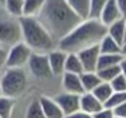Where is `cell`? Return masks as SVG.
Instances as JSON below:
<instances>
[{"label":"cell","instance_id":"e0dca14e","mask_svg":"<svg viewBox=\"0 0 126 118\" xmlns=\"http://www.w3.org/2000/svg\"><path fill=\"white\" fill-rule=\"evenodd\" d=\"M82 20L90 17V0H66Z\"/></svg>","mask_w":126,"mask_h":118},{"label":"cell","instance_id":"e575fe53","mask_svg":"<svg viewBox=\"0 0 126 118\" xmlns=\"http://www.w3.org/2000/svg\"><path fill=\"white\" fill-rule=\"evenodd\" d=\"M121 70H122V74H124V77L126 78V56L124 58V60L121 62Z\"/></svg>","mask_w":126,"mask_h":118},{"label":"cell","instance_id":"8d00e7d4","mask_svg":"<svg viewBox=\"0 0 126 118\" xmlns=\"http://www.w3.org/2000/svg\"><path fill=\"white\" fill-rule=\"evenodd\" d=\"M1 95H4V94H3V89H1V83H0V97H1Z\"/></svg>","mask_w":126,"mask_h":118},{"label":"cell","instance_id":"cb8c5ba5","mask_svg":"<svg viewBox=\"0 0 126 118\" xmlns=\"http://www.w3.org/2000/svg\"><path fill=\"white\" fill-rule=\"evenodd\" d=\"M15 107V98L7 95L0 97V117L1 118H11Z\"/></svg>","mask_w":126,"mask_h":118},{"label":"cell","instance_id":"6da1fadb","mask_svg":"<svg viewBox=\"0 0 126 118\" xmlns=\"http://www.w3.org/2000/svg\"><path fill=\"white\" fill-rule=\"evenodd\" d=\"M38 19L58 43L82 22L66 0H46Z\"/></svg>","mask_w":126,"mask_h":118},{"label":"cell","instance_id":"f546056e","mask_svg":"<svg viewBox=\"0 0 126 118\" xmlns=\"http://www.w3.org/2000/svg\"><path fill=\"white\" fill-rule=\"evenodd\" d=\"M93 117H94V118H114V117H115V114H114L113 109L103 107V109H101L98 113L93 114Z\"/></svg>","mask_w":126,"mask_h":118},{"label":"cell","instance_id":"ba28073f","mask_svg":"<svg viewBox=\"0 0 126 118\" xmlns=\"http://www.w3.org/2000/svg\"><path fill=\"white\" fill-rule=\"evenodd\" d=\"M78 56H79L80 62H82V66H83V70L85 71H97L98 70V60H99V56H101L99 43L79 51Z\"/></svg>","mask_w":126,"mask_h":118},{"label":"cell","instance_id":"ffe728a7","mask_svg":"<svg viewBox=\"0 0 126 118\" xmlns=\"http://www.w3.org/2000/svg\"><path fill=\"white\" fill-rule=\"evenodd\" d=\"M4 8L12 17L19 19L24 14V0H5Z\"/></svg>","mask_w":126,"mask_h":118},{"label":"cell","instance_id":"5b68a950","mask_svg":"<svg viewBox=\"0 0 126 118\" xmlns=\"http://www.w3.org/2000/svg\"><path fill=\"white\" fill-rule=\"evenodd\" d=\"M32 50L23 40L15 43L14 46L8 48L7 60H5V68H20L28 65L31 58Z\"/></svg>","mask_w":126,"mask_h":118},{"label":"cell","instance_id":"1f68e13d","mask_svg":"<svg viewBox=\"0 0 126 118\" xmlns=\"http://www.w3.org/2000/svg\"><path fill=\"white\" fill-rule=\"evenodd\" d=\"M64 118H94V117H93V114H89V113L82 111V110H78V111H75V113H73V114L66 116Z\"/></svg>","mask_w":126,"mask_h":118},{"label":"cell","instance_id":"d6a6232c","mask_svg":"<svg viewBox=\"0 0 126 118\" xmlns=\"http://www.w3.org/2000/svg\"><path fill=\"white\" fill-rule=\"evenodd\" d=\"M114 114L119 117H125L126 118V102H124L122 105H119L118 107L114 109Z\"/></svg>","mask_w":126,"mask_h":118},{"label":"cell","instance_id":"836d02e7","mask_svg":"<svg viewBox=\"0 0 126 118\" xmlns=\"http://www.w3.org/2000/svg\"><path fill=\"white\" fill-rule=\"evenodd\" d=\"M117 4L122 12V16L126 17V0H117Z\"/></svg>","mask_w":126,"mask_h":118},{"label":"cell","instance_id":"52a82bcc","mask_svg":"<svg viewBox=\"0 0 126 118\" xmlns=\"http://www.w3.org/2000/svg\"><path fill=\"white\" fill-rule=\"evenodd\" d=\"M28 68L31 74L38 79H47L50 77H54L50 67L48 56L44 52H32L28 60Z\"/></svg>","mask_w":126,"mask_h":118},{"label":"cell","instance_id":"4fadbf2b","mask_svg":"<svg viewBox=\"0 0 126 118\" xmlns=\"http://www.w3.org/2000/svg\"><path fill=\"white\" fill-rule=\"evenodd\" d=\"M79 102H80V110L86 111L89 114H95L101 109L105 107V105L91 91H85L83 94H80Z\"/></svg>","mask_w":126,"mask_h":118},{"label":"cell","instance_id":"74e56055","mask_svg":"<svg viewBox=\"0 0 126 118\" xmlns=\"http://www.w3.org/2000/svg\"><path fill=\"white\" fill-rule=\"evenodd\" d=\"M125 30H126V17H125ZM125 42H126V32H125Z\"/></svg>","mask_w":126,"mask_h":118},{"label":"cell","instance_id":"44dd1931","mask_svg":"<svg viewBox=\"0 0 126 118\" xmlns=\"http://www.w3.org/2000/svg\"><path fill=\"white\" fill-rule=\"evenodd\" d=\"M124 58H125L124 54H101L99 60H98V70L105 67H110V66L121 65Z\"/></svg>","mask_w":126,"mask_h":118},{"label":"cell","instance_id":"9a60e30c","mask_svg":"<svg viewBox=\"0 0 126 118\" xmlns=\"http://www.w3.org/2000/svg\"><path fill=\"white\" fill-rule=\"evenodd\" d=\"M125 17L117 20V22L111 23L110 26H107V35H110L117 43L122 44L125 43Z\"/></svg>","mask_w":126,"mask_h":118},{"label":"cell","instance_id":"ac0fdd59","mask_svg":"<svg viewBox=\"0 0 126 118\" xmlns=\"http://www.w3.org/2000/svg\"><path fill=\"white\" fill-rule=\"evenodd\" d=\"M80 81H82V86L85 91H93L102 82L97 71H83L80 74Z\"/></svg>","mask_w":126,"mask_h":118},{"label":"cell","instance_id":"f35d334b","mask_svg":"<svg viewBox=\"0 0 126 118\" xmlns=\"http://www.w3.org/2000/svg\"><path fill=\"white\" fill-rule=\"evenodd\" d=\"M4 1L5 0H0V5H4Z\"/></svg>","mask_w":126,"mask_h":118},{"label":"cell","instance_id":"4dcf8cb0","mask_svg":"<svg viewBox=\"0 0 126 118\" xmlns=\"http://www.w3.org/2000/svg\"><path fill=\"white\" fill-rule=\"evenodd\" d=\"M7 54L8 48L0 46V72L3 71V68H5V60H7Z\"/></svg>","mask_w":126,"mask_h":118},{"label":"cell","instance_id":"603a6c76","mask_svg":"<svg viewBox=\"0 0 126 118\" xmlns=\"http://www.w3.org/2000/svg\"><path fill=\"white\" fill-rule=\"evenodd\" d=\"M121 65H115V66H110V67H105V68H99L97 70V74L99 75L102 82H111L114 78L118 74H121Z\"/></svg>","mask_w":126,"mask_h":118},{"label":"cell","instance_id":"7402d4cb","mask_svg":"<svg viewBox=\"0 0 126 118\" xmlns=\"http://www.w3.org/2000/svg\"><path fill=\"white\" fill-rule=\"evenodd\" d=\"M46 0H24V14L23 16H38L43 8Z\"/></svg>","mask_w":126,"mask_h":118},{"label":"cell","instance_id":"484cf974","mask_svg":"<svg viewBox=\"0 0 126 118\" xmlns=\"http://www.w3.org/2000/svg\"><path fill=\"white\" fill-rule=\"evenodd\" d=\"M126 102V91H113V94L110 95V98L105 102V107L109 109H115L119 105H122Z\"/></svg>","mask_w":126,"mask_h":118},{"label":"cell","instance_id":"8fae6325","mask_svg":"<svg viewBox=\"0 0 126 118\" xmlns=\"http://www.w3.org/2000/svg\"><path fill=\"white\" fill-rule=\"evenodd\" d=\"M47 56H48V62H50L52 75H55V77L61 75L62 77L63 72H64V63H66V58H67V52L58 48V50H51L47 54Z\"/></svg>","mask_w":126,"mask_h":118},{"label":"cell","instance_id":"5bb4252c","mask_svg":"<svg viewBox=\"0 0 126 118\" xmlns=\"http://www.w3.org/2000/svg\"><path fill=\"white\" fill-rule=\"evenodd\" d=\"M39 103H40L46 118H64V114L55 99H51L48 97H42L39 98Z\"/></svg>","mask_w":126,"mask_h":118},{"label":"cell","instance_id":"3957f363","mask_svg":"<svg viewBox=\"0 0 126 118\" xmlns=\"http://www.w3.org/2000/svg\"><path fill=\"white\" fill-rule=\"evenodd\" d=\"M22 40L32 50V52L48 54L58 46L56 40L51 36L47 28L42 24L36 16H22L19 17Z\"/></svg>","mask_w":126,"mask_h":118},{"label":"cell","instance_id":"83f0119b","mask_svg":"<svg viewBox=\"0 0 126 118\" xmlns=\"http://www.w3.org/2000/svg\"><path fill=\"white\" fill-rule=\"evenodd\" d=\"M109 0H90V17L98 19L101 15V11L103 10L105 4Z\"/></svg>","mask_w":126,"mask_h":118},{"label":"cell","instance_id":"2e32d148","mask_svg":"<svg viewBox=\"0 0 126 118\" xmlns=\"http://www.w3.org/2000/svg\"><path fill=\"white\" fill-rule=\"evenodd\" d=\"M101 54H122V46L117 43L110 35H105L99 42Z\"/></svg>","mask_w":126,"mask_h":118},{"label":"cell","instance_id":"7a4b0ae2","mask_svg":"<svg viewBox=\"0 0 126 118\" xmlns=\"http://www.w3.org/2000/svg\"><path fill=\"white\" fill-rule=\"evenodd\" d=\"M106 34L107 27L99 19L87 17L58 42V48L67 54H78L85 48L98 44Z\"/></svg>","mask_w":126,"mask_h":118},{"label":"cell","instance_id":"4316f807","mask_svg":"<svg viewBox=\"0 0 126 118\" xmlns=\"http://www.w3.org/2000/svg\"><path fill=\"white\" fill-rule=\"evenodd\" d=\"M26 118H46L40 103H39V99H35L30 103V106L27 107L26 111Z\"/></svg>","mask_w":126,"mask_h":118},{"label":"cell","instance_id":"60d3db41","mask_svg":"<svg viewBox=\"0 0 126 118\" xmlns=\"http://www.w3.org/2000/svg\"><path fill=\"white\" fill-rule=\"evenodd\" d=\"M0 118H1V117H0Z\"/></svg>","mask_w":126,"mask_h":118},{"label":"cell","instance_id":"277c9868","mask_svg":"<svg viewBox=\"0 0 126 118\" xmlns=\"http://www.w3.org/2000/svg\"><path fill=\"white\" fill-rule=\"evenodd\" d=\"M27 74L20 68H5L4 74H3L0 83H1L3 94L11 97V98H16L20 97L27 89Z\"/></svg>","mask_w":126,"mask_h":118},{"label":"cell","instance_id":"30bf717a","mask_svg":"<svg viewBox=\"0 0 126 118\" xmlns=\"http://www.w3.org/2000/svg\"><path fill=\"white\" fill-rule=\"evenodd\" d=\"M122 17L124 16H122V12L119 10L118 4H117V0H109V1L105 4L103 10L101 11V15H99L98 19L107 27L111 23L122 19Z\"/></svg>","mask_w":126,"mask_h":118},{"label":"cell","instance_id":"7c38bea8","mask_svg":"<svg viewBox=\"0 0 126 118\" xmlns=\"http://www.w3.org/2000/svg\"><path fill=\"white\" fill-rule=\"evenodd\" d=\"M62 86L64 91L73 93V94H83L85 89L82 86L80 81V74H74V72H63L62 75Z\"/></svg>","mask_w":126,"mask_h":118},{"label":"cell","instance_id":"9c48e42d","mask_svg":"<svg viewBox=\"0 0 126 118\" xmlns=\"http://www.w3.org/2000/svg\"><path fill=\"white\" fill-rule=\"evenodd\" d=\"M56 102H58V105L61 106L63 114L66 116H68V114H73L75 113V111L80 110V95L79 94H73V93H62V94L56 95L55 98Z\"/></svg>","mask_w":126,"mask_h":118},{"label":"cell","instance_id":"d6986e66","mask_svg":"<svg viewBox=\"0 0 126 118\" xmlns=\"http://www.w3.org/2000/svg\"><path fill=\"white\" fill-rule=\"evenodd\" d=\"M85 71L83 70L82 62H80L78 54L75 52H70L67 54L66 58V63H64V72H74V74H82Z\"/></svg>","mask_w":126,"mask_h":118},{"label":"cell","instance_id":"8992f818","mask_svg":"<svg viewBox=\"0 0 126 118\" xmlns=\"http://www.w3.org/2000/svg\"><path fill=\"white\" fill-rule=\"evenodd\" d=\"M22 40V30L19 19L0 22V46L10 48Z\"/></svg>","mask_w":126,"mask_h":118},{"label":"cell","instance_id":"d590c367","mask_svg":"<svg viewBox=\"0 0 126 118\" xmlns=\"http://www.w3.org/2000/svg\"><path fill=\"white\" fill-rule=\"evenodd\" d=\"M122 54H124V55L126 56V42L124 44H122Z\"/></svg>","mask_w":126,"mask_h":118},{"label":"cell","instance_id":"ab89813d","mask_svg":"<svg viewBox=\"0 0 126 118\" xmlns=\"http://www.w3.org/2000/svg\"><path fill=\"white\" fill-rule=\"evenodd\" d=\"M114 118H125V117H119V116H115Z\"/></svg>","mask_w":126,"mask_h":118},{"label":"cell","instance_id":"f1b7e54d","mask_svg":"<svg viewBox=\"0 0 126 118\" xmlns=\"http://www.w3.org/2000/svg\"><path fill=\"white\" fill-rule=\"evenodd\" d=\"M113 91H126V78L124 77V74H118L115 78L110 82Z\"/></svg>","mask_w":126,"mask_h":118},{"label":"cell","instance_id":"d4e9b609","mask_svg":"<svg viewBox=\"0 0 126 118\" xmlns=\"http://www.w3.org/2000/svg\"><path fill=\"white\" fill-rule=\"evenodd\" d=\"M91 93L105 105V102H106L107 99L110 98V95L113 94V89H111V86H110L109 82H101Z\"/></svg>","mask_w":126,"mask_h":118}]
</instances>
